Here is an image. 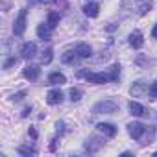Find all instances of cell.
I'll use <instances>...</instances> for the list:
<instances>
[{
  "label": "cell",
  "instance_id": "cell-1",
  "mask_svg": "<svg viewBox=\"0 0 157 157\" xmlns=\"http://www.w3.org/2000/svg\"><path fill=\"white\" fill-rule=\"evenodd\" d=\"M78 76H80V78H85L89 83H96V85H104V83L111 82L109 76L104 74V72H87V70H80V72H78Z\"/></svg>",
  "mask_w": 157,
  "mask_h": 157
},
{
  "label": "cell",
  "instance_id": "cell-2",
  "mask_svg": "<svg viewBox=\"0 0 157 157\" xmlns=\"http://www.w3.org/2000/svg\"><path fill=\"white\" fill-rule=\"evenodd\" d=\"M118 109V104L115 102V100H104V102H98L96 105H94V115H109V113H115Z\"/></svg>",
  "mask_w": 157,
  "mask_h": 157
},
{
  "label": "cell",
  "instance_id": "cell-3",
  "mask_svg": "<svg viewBox=\"0 0 157 157\" xmlns=\"http://www.w3.org/2000/svg\"><path fill=\"white\" fill-rule=\"evenodd\" d=\"M26 17H28V11H26V10H21L17 21H15V24H13V33H15V35H22V33H24V30H26Z\"/></svg>",
  "mask_w": 157,
  "mask_h": 157
},
{
  "label": "cell",
  "instance_id": "cell-4",
  "mask_svg": "<svg viewBox=\"0 0 157 157\" xmlns=\"http://www.w3.org/2000/svg\"><path fill=\"white\" fill-rule=\"evenodd\" d=\"M146 131V126L140 124V122H131L128 124V133L133 137V139H142V133Z\"/></svg>",
  "mask_w": 157,
  "mask_h": 157
},
{
  "label": "cell",
  "instance_id": "cell-5",
  "mask_svg": "<svg viewBox=\"0 0 157 157\" xmlns=\"http://www.w3.org/2000/svg\"><path fill=\"white\" fill-rule=\"evenodd\" d=\"M21 56L24 57V59H32V57H35L37 56V44L35 43H24L22 44V48H21Z\"/></svg>",
  "mask_w": 157,
  "mask_h": 157
},
{
  "label": "cell",
  "instance_id": "cell-6",
  "mask_svg": "<svg viewBox=\"0 0 157 157\" xmlns=\"http://www.w3.org/2000/svg\"><path fill=\"white\" fill-rule=\"evenodd\" d=\"M76 52H78V57H82V59H89L93 56V48L87 43H78L76 44Z\"/></svg>",
  "mask_w": 157,
  "mask_h": 157
},
{
  "label": "cell",
  "instance_id": "cell-7",
  "mask_svg": "<svg viewBox=\"0 0 157 157\" xmlns=\"http://www.w3.org/2000/svg\"><path fill=\"white\" fill-rule=\"evenodd\" d=\"M39 72H41V68L37 67V65H28L26 68H24V78L26 80H30V82H35L37 78H39Z\"/></svg>",
  "mask_w": 157,
  "mask_h": 157
},
{
  "label": "cell",
  "instance_id": "cell-8",
  "mask_svg": "<svg viewBox=\"0 0 157 157\" xmlns=\"http://www.w3.org/2000/svg\"><path fill=\"white\" fill-rule=\"evenodd\" d=\"M46 102L50 105H56V104H61L63 102V93L59 89H52L48 94H46Z\"/></svg>",
  "mask_w": 157,
  "mask_h": 157
},
{
  "label": "cell",
  "instance_id": "cell-9",
  "mask_svg": "<svg viewBox=\"0 0 157 157\" xmlns=\"http://www.w3.org/2000/svg\"><path fill=\"white\" fill-rule=\"evenodd\" d=\"M96 128H98V131L104 133L105 137H115V135H117V128H115L113 124H109V122H100Z\"/></svg>",
  "mask_w": 157,
  "mask_h": 157
},
{
  "label": "cell",
  "instance_id": "cell-10",
  "mask_svg": "<svg viewBox=\"0 0 157 157\" xmlns=\"http://www.w3.org/2000/svg\"><path fill=\"white\" fill-rule=\"evenodd\" d=\"M83 13H85L87 17L94 19V17H98V13H100V6H98L96 2H87V4L83 6Z\"/></svg>",
  "mask_w": 157,
  "mask_h": 157
},
{
  "label": "cell",
  "instance_id": "cell-11",
  "mask_svg": "<svg viewBox=\"0 0 157 157\" xmlns=\"http://www.w3.org/2000/svg\"><path fill=\"white\" fill-rule=\"evenodd\" d=\"M37 35H39V39H43V41H48V39H50V35H52V28L48 26V22L37 26Z\"/></svg>",
  "mask_w": 157,
  "mask_h": 157
},
{
  "label": "cell",
  "instance_id": "cell-12",
  "mask_svg": "<svg viewBox=\"0 0 157 157\" xmlns=\"http://www.w3.org/2000/svg\"><path fill=\"white\" fill-rule=\"evenodd\" d=\"M129 113H131L133 117H146V115H148L146 109H144L139 102H129Z\"/></svg>",
  "mask_w": 157,
  "mask_h": 157
},
{
  "label": "cell",
  "instance_id": "cell-13",
  "mask_svg": "<svg viewBox=\"0 0 157 157\" xmlns=\"http://www.w3.org/2000/svg\"><path fill=\"white\" fill-rule=\"evenodd\" d=\"M129 44H131L133 48H140V46L144 44L142 33H140V32H133V33H129Z\"/></svg>",
  "mask_w": 157,
  "mask_h": 157
},
{
  "label": "cell",
  "instance_id": "cell-14",
  "mask_svg": "<svg viewBox=\"0 0 157 157\" xmlns=\"http://www.w3.org/2000/svg\"><path fill=\"white\" fill-rule=\"evenodd\" d=\"M67 82V78H65V74H61V72H52L50 76H48V83L50 85H61V83H65Z\"/></svg>",
  "mask_w": 157,
  "mask_h": 157
},
{
  "label": "cell",
  "instance_id": "cell-15",
  "mask_svg": "<svg viewBox=\"0 0 157 157\" xmlns=\"http://www.w3.org/2000/svg\"><path fill=\"white\" fill-rule=\"evenodd\" d=\"M76 57H78V52H76V50H67V52L61 56V61L67 63V65H70V63L76 61Z\"/></svg>",
  "mask_w": 157,
  "mask_h": 157
},
{
  "label": "cell",
  "instance_id": "cell-16",
  "mask_svg": "<svg viewBox=\"0 0 157 157\" xmlns=\"http://www.w3.org/2000/svg\"><path fill=\"white\" fill-rule=\"evenodd\" d=\"M59 19H61V17H59V13H56V11H50V13H48V21H46V22H48V26L54 30V28L59 24Z\"/></svg>",
  "mask_w": 157,
  "mask_h": 157
},
{
  "label": "cell",
  "instance_id": "cell-17",
  "mask_svg": "<svg viewBox=\"0 0 157 157\" xmlns=\"http://www.w3.org/2000/svg\"><path fill=\"white\" fill-rule=\"evenodd\" d=\"M144 91H146V85H144L142 82H137V83H133V87H131V94H133V96H140V94H144Z\"/></svg>",
  "mask_w": 157,
  "mask_h": 157
},
{
  "label": "cell",
  "instance_id": "cell-18",
  "mask_svg": "<svg viewBox=\"0 0 157 157\" xmlns=\"http://www.w3.org/2000/svg\"><path fill=\"white\" fill-rule=\"evenodd\" d=\"M107 76H109L111 82H117L118 76H120V65H113V67L109 68V74H107Z\"/></svg>",
  "mask_w": 157,
  "mask_h": 157
},
{
  "label": "cell",
  "instance_id": "cell-19",
  "mask_svg": "<svg viewBox=\"0 0 157 157\" xmlns=\"http://www.w3.org/2000/svg\"><path fill=\"white\" fill-rule=\"evenodd\" d=\"M52 57H54V50H52V48H46V50L43 52V56H41V63H43V65H48V63L52 61Z\"/></svg>",
  "mask_w": 157,
  "mask_h": 157
},
{
  "label": "cell",
  "instance_id": "cell-20",
  "mask_svg": "<svg viewBox=\"0 0 157 157\" xmlns=\"http://www.w3.org/2000/svg\"><path fill=\"white\" fill-rule=\"evenodd\" d=\"M100 146H102V144H100L96 139H91V140H87V144H85V150H87V151H96Z\"/></svg>",
  "mask_w": 157,
  "mask_h": 157
},
{
  "label": "cell",
  "instance_id": "cell-21",
  "mask_svg": "<svg viewBox=\"0 0 157 157\" xmlns=\"http://www.w3.org/2000/svg\"><path fill=\"white\" fill-rule=\"evenodd\" d=\"M17 151H19L21 155H35V153H37V151H35L33 148H30V146H21Z\"/></svg>",
  "mask_w": 157,
  "mask_h": 157
},
{
  "label": "cell",
  "instance_id": "cell-22",
  "mask_svg": "<svg viewBox=\"0 0 157 157\" xmlns=\"http://www.w3.org/2000/svg\"><path fill=\"white\" fill-rule=\"evenodd\" d=\"M68 94H70V100H72V102H78V100L82 98V91H80V89H70Z\"/></svg>",
  "mask_w": 157,
  "mask_h": 157
},
{
  "label": "cell",
  "instance_id": "cell-23",
  "mask_svg": "<svg viewBox=\"0 0 157 157\" xmlns=\"http://www.w3.org/2000/svg\"><path fill=\"white\" fill-rule=\"evenodd\" d=\"M148 94H150V98H151V100H155V98H157V82H153V83L148 87Z\"/></svg>",
  "mask_w": 157,
  "mask_h": 157
},
{
  "label": "cell",
  "instance_id": "cell-24",
  "mask_svg": "<svg viewBox=\"0 0 157 157\" xmlns=\"http://www.w3.org/2000/svg\"><path fill=\"white\" fill-rule=\"evenodd\" d=\"M17 61H19L17 57H10V59H8V61L4 63V68H11L13 65H17Z\"/></svg>",
  "mask_w": 157,
  "mask_h": 157
},
{
  "label": "cell",
  "instance_id": "cell-25",
  "mask_svg": "<svg viewBox=\"0 0 157 157\" xmlns=\"http://www.w3.org/2000/svg\"><path fill=\"white\" fill-rule=\"evenodd\" d=\"M24 96H26V93H17V94L13 96V100H15V102H21V100H22Z\"/></svg>",
  "mask_w": 157,
  "mask_h": 157
},
{
  "label": "cell",
  "instance_id": "cell-26",
  "mask_svg": "<svg viewBox=\"0 0 157 157\" xmlns=\"http://www.w3.org/2000/svg\"><path fill=\"white\" fill-rule=\"evenodd\" d=\"M30 113H32V107H24V111L21 113V117H22V118H26V117H28Z\"/></svg>",
  "mask_w": 157,
  "mask_h": 157
},
{
  "label": "cell",
  "instance_id": "cell-27",
  "mask_svg": "<svg viewBox=\"0 0 157 157\" xmlns=\"http://www.w3.org/2000/svg\"><path fill=\"white\" fill-rule=\"evenodd\" d=\"M28 133H30V137H32V139H37V131H35L33 128H30V129H28Z\"/></svg>",
  "mask_w": 157,
  "mask_h": 157
},
{
  "label": "cell",
  "instance_id": "cell-28",
  "mask_svg": "<svg viewBox=\"0 0 157 157\" xmlns=\"http://www.w3.org/2000/svg\"><path fill=\"white\" fill-rule=\"evenodd\" d=\"M32 2H33V4H50L52 0H32Z\"/></svg>",
  "mask_w": 157,
  "mask_h": 157
},
{
  "label": "cell",
  "instance_id": "cell-29",
  "mask_svg": "<svg viewBox=\"0 0 157 157\" xmlns=\"http://www.w3.org/2000/svg\"><path fill=\"white\" fill-rule=\"evenodd\" d=\"M151 37H155V39H157V24H155V26H153V30H151Z\"/></svg>",
  "mask_w": 157,
  "mask_h": 157
},
{
  "label": "cell",
  "instance_id": "cell-30",
  "mask_svg": "<svg viewBox=\"0 0 157 157\" xmlns=\"http://www.w3.org/2000/svg\"><path fill=\"white\" fill-rule=\"evenodd\" d=\"M153 155H155V157H157V151H155V153H153Z\"/></svg>",
  "mask_w": 157,
  "mask_h": 157
}]
</instances>
